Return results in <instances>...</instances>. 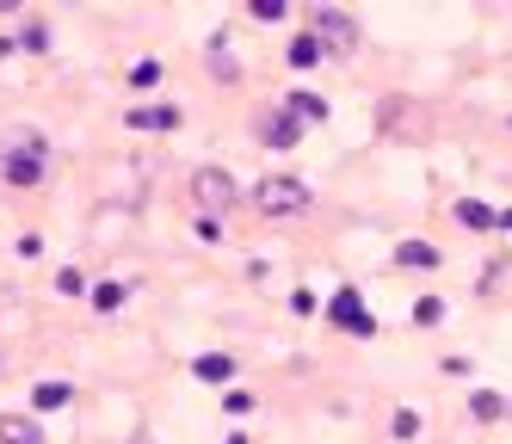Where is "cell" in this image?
<instances>
[{
  "mask_svg": "<svg viewBox=\"0 0 512 444\" xmlns=\"http://www.w3.org/2000/svg\"><path fill=\"white\" fill-rule=\"evenodd\" d=\"M0 173H7L13 185H38L50 173V142L38 130H13L7 148H0Z\"/></svg>",
  "mask_w": 512,
  "mask_h": 444,
  "instance_id": "cell-1",
  "label": "cell"
},
{
  "mask_svg": "<svg viewBox=\"0 0 512 444\" xmlns=\"http://www.w3.org/2000/svg\"><path fill=\"white\" fill-rule=\"evenodd\" d=\"M253 204L272 210V216H290V210H303V204H309V192H303V179H260Z\"/></svg>",
  "mask_w": 512,
  "mask_h": 444,
  "instance_id": "cell-2",
  "label": "cell"
},
{
  "mask_svg": "<svg viewBox=\"0 0 512 444\" xmlns=\"http://www.w3.org/2000/svg\"><path fill=\"white\" fill-rule=\"evenodd\" d=\"M192 192H198V204L223 210V204H235V179H229V173H216V167H204V173L192 179Z\"/></svg>",
  "mask_w": 512,
  "mask_h": 444,
  "instance_id": "cell-3",
  "label": "cell"
},
{
  "mask_svg": "<svg viewBox=\"0 0 512 444\" xmlns=\"http://www.w3.org/2000/svg\"><path fill=\"white\" fill-rule=\"evenodd\" d=\"M0 444H44V432L31 414H0Z\"/></svg>",
  "mask_w": 512,
  "mask_h": 444,
  "instance_id": "cell-4",
  "label": "cell"
},
{
  "mask_svg": "<svg viewBox=\"0 0 512 444\" xmlns=\"http://www.w3.org/2000/svg\"><path fill=\"white\" fill-rule=\"evenodd\" d=\"M334 321L352 327V333H371V315L358 309V290H340V296H334Z\"/></svg>",
  "mask_w": 512,
  "mask_h": 444,
  "instance_id": "cell-5",
  "label": "cell"
},
{
  "mask_svg": "<svg viewBox=\"0 0 512 444\" xmlns=\"http://www.w3.org/2000/svg\"><path fill=\"white\" fill-rule=\"evenodd\" d=\"M130 124H136V130H173L179 111H173V105H130Z\"/></svg>",
  "mask_w": 512,
  "mask_h": 444,
  "instance_id": "cell-6",
  "label": "cell"
},
{
  "mask_svg": "<svg viewBox=\"0 0 512 444\" xmlns=\"http://www.w3.org/2000/svg\"><path fill=\"white\" fill-rule=\"evenodd\" d=\"M68 395H75V389H68V383H38V389H31V407H38V414H56V407H68Z\"/></svg>",
  "mask_w": 512,
  "mask_h": 444,
  "instance_id": "cell-7",
  "label": "cell"
},
{
  "mask_svg": "<svg viewBox=\"0 0 512 444\" xmlns=\"http://www.w3.org/2000/svg\"><path fill=\"white\" fill-rule=\"evenodd\" d=\"M266 142L290 148V142H297V118H290V111H284V118H266Z\"/></svg>",
  "mask_w": 512,
  "mask_h": 444,
  "instance_id": "cell-8",
  "label": "cell"
},
{
  "mask_svg": "<svg viewBox=\"0 0 512 444\" xmlns=\"http://www.w3.org/2000/svg\"><path fill=\"white\" fill-rule=\"evenodd\" d=\"M124 296H130L124 284H93V309H99V315H112V309H124Z\"/></svg>",
  "mask_w": 512,
  "mask_h": 444,
  "instance_id": "cell-9",
  "label": "cell"
},
{
  "mask_svg": "<svg viewBox=\"0 0 512 444\" xmlns=\"http://www.w3.org/2000/svg\"><path fill=\"white\" fill-rule=\"evenodd\" d=\"M309 62H321V37H297L290 44V68H309Z\"/></svg>",
  "mask_w": 512,
  "mask_h": 444,
  "instance_id": "cell-10",
  "label": "cell"
},
{
  "mask_svg": "<svg viewBox=\"0 0 512 444\" xmlns=\"http://www.w3.org/2000/svg\"><path fill=\"white\" fill-rule=\"evenodd\" d=\"M229 370H235V364H229L223 352H210V358H198V377H204V383H223Z\"/></svg>",
  "mask_w": 512,
  "mask_h": 444,
  "instance_id": "cell-11",
  "label": "cell"
},
{
  "mask_svg": "<svg viewBox=\"0 0 512 444\" xmlns=\"http://www.w3.org/2000/svg\"><path fill=\"white\" fill-rule=\"evenodd\" d=\"M290 118H327V105L315 93H297V99H290Z\"/></svg>",
  "mask_w": 512,
  "mask_h": 444,
  "instance_id": "cell-12",
  "label": "cell"
},
{
  "mask_svg": "<svg viewBox=\"0 0 512 444\" xmlns=\"http://www.w3.org/2000/svg\"><path fill=\"white\" fill-rule=\"evenodd\" d=\"M19 44H25V50H44V44H50V25H44V19H25V37H19Z\"/></svg>",
  "mask_w": 512,
  "mask_h": 444,
  "instance_id": "cell-13",
  "label": "cell"
},
{
  "mask_svg": "<svg viewBox=\"0 0 512 444\" xmlns=\"http://www.w3.org/2000/svg\"><path fill=\"white\" fill-rule=\"evenodd\" d=\"M155 81H161V62H155V56L130 68V87H155Z\"/></svg>",
  "mask_w": 512,
  "mask_h": 444,
  "instance_id": "cell-14",
  "label": "cell"
},
{
  "mask_svg": "<svg viewBox=\"0 0 512 444\" xmlns=\"http://www.w3.org/2000/svg\"><path fill=\"white\" fill-rule=\"evenodd\" d=\"M432 259H438V253H432L426 241H408V247H401V266H432Z\"/></svg>",
  "mask_w": 512,
  "mask_h": 444,
  "instance_id": "cell-15",
  "label": "cell"
},
{
  "mask_svg": "<svg viewBox=\"0 0 512 444\" xmlns=\"http://www.w3.org/2000/svg\"><path fill=\"white\" fill-rule=\"evenodd\" d=\"M315 25H321V31H327V37H352V25H346V19H340V13H315Z\"/></svg>",
  "mask_w": 512,
  "mask_h": 444,
  "instance_id": "cell-16",
  "label": "cell"
},
{
  "mask_svg": "<svg viewBox=\"0 0 512 444\" xmlns=\"http://www.w3.org/2000/svg\"><path fill=\"white\" fill-rule=\"evenodd\" d=\"M56 290H62V296H75V290H81V272H75V266L56 272Z\"/></svg>",
  "mask_w": 512,
  "mask_h": 444,
  "instance_id": "cell-17",
  "label": "cell"
},
{
  "mask_svg": "<svg viewBox=\"0 0 512 444\" xmlns=\"http://www.w3.org/2000/svg\"><path fill=\"white\" fill-rule=\"evenodd\" d=\"M13 50H19V44H7V37H0V62H7V56H13Z\"/></svg>",
  "mask_w": 512,
  "mask_h": 444,
  "instance_id": "cell-18",
  "label": "cell"
}]
</instances>
